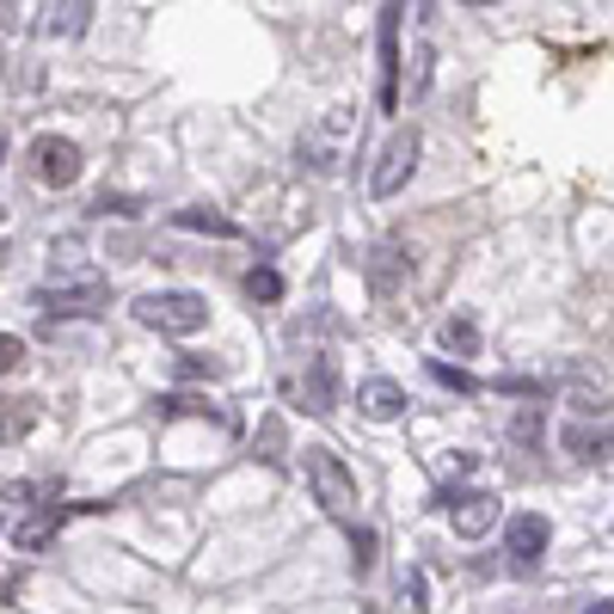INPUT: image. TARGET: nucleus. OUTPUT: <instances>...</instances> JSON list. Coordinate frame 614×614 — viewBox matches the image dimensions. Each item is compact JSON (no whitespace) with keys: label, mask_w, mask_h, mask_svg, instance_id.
I'll return each instance as SVG.
<instances>
[{"label":"nucleus","mask_w":614,"mask_h":614,"mask_svg":"<svg viewBox=\"0 0 614 614\" xmlns=\"http://www.w3.org/2000/svg\"><path fill=\"white\" fill-rule=\"evenodd\" d=\"M135 320L147 326V332H173V338H191L209 326V301H203L197 289H154L135 301Z\"/></svg>","instance_id":"f257e3e1"},{"label":"nucleus","mask_w":614,"mask_h":614,"mask_svg":"<svg viewBox=\"0 0 614 614\" xmlns=\"http://www.w3.org/2000/svg\"><path fill=\"white\" fill-rule=\"evenodd\" d=\"M307 485H314V498H320L332 516H350V510H357V480H350V468L332 449H320V442L307 449Z\"/></svg>","instance_id":"f03ea898"},{"label":"nucleus","mask_w":614,"mask_h":614,"mask_svg":"<svg viewBox=\"0 0 614 614\" xmlns=\"http://www.w3.org/2000/svg\"><path fill=\"white\" fill-rule=\"evenodd\" d=\"M418 147H424V135H418L412 123L388 135V147H381V166H375V178H369L375 197H393V191H400L406 178L418 173Z\"/></svg>","instance_id":"7ed1b4c3"},{"label":"nucleus","mask_w":614,"mask_h":614,"mask_svg":"<svg viewBox=\"0 0 614 614\" xmlns=\"http://www.w3.org/2000/svg\"><path fill=\"white\" fill-rule=\"evenodd\" d=\"M548 541H553V522H548V516H534V510H522V516L504 522V553L522 565V572H529V565H541Z\"/></svg>","instance_id":"20e7f679"},{"label":"nucleus","mask_w":614,"mask_h":614,"mask_svg":"<svg viewBox=\"0 0 614 614\" xmlns=\"http://www.w3.org/2000/svg\"><path fill=\"white\" fill-rule=\"evenodd\" d=\"M31 161H38V178L55 191L81 178V147L68 142V135H38V142H31Z\"/></svg>","instance_id":"39448f33"},{"label":"nucleus","mask_w":614,"mask_h":614,"mask_svg":"<svg viewBox=\"0 0 614 614\" xmlns=\"http://www.w3.org/2000/svg\"><path fill=\"white\" fill-rule=\"evenodd\" d=\"M454 516V534H468V541H480L485 529L498 522V498L492 492H461V498H442Z\"/></svg>","instance_id":"423d86ee"},{"label":"nucleus","mask_w":614,"mask_h":614,"mask_svg":"<svg viewBox=\"0 0 614 614\" xmlns=\"http://www.w3.org/2000/svg\"><path fill=\"white\" fill-rule=\"evenodd\" d=\"M381 105H400V7L381 13Z\"/></svg>","instance_id":"0eeeda50"},{"label":"nucleus","mask_w":614,"mask_h":614,"mask_svg":"<svg viewBox=\"0 0 614 614\" xmlns=\"http://www.w3.org/2000/svg\"><path fill=\"white\" fill-rule=\"evenodd\" d=\"M357 406H362V418H375V424H393V418L406 412V388L388 381V375H375V381L357 388Z\"/></svg>","instance_id":"6e6552de"},{"label":"nucleus","mask_w":614,"mask_h":614,"mask_svg":"<svg viewBox=\"0 0 614 614\" xmlns=\"http://www.w3.org/2000/svg\"><path fill=\"white\" fill-rule=\"evenodd\" d=\"M38 301H43V314H99V301H105V283L86 277V283H68V289H43Z\"/></svg>","instance_id":"1a4fd4ad"},{"label":"nucleus","mask_w":614,"mask_h":614,"mask_svg":"<svg viewBox=\"0 0 614 614\" xmlns=\"http://www.w3.org/2000/svg\"><path fill=\"white\" fill-rule=\"evenodd\" d=\"M560 442H565V454H577V461H608L614 454V430L608 424H565L560 430Z\"/></svg>","instance_id":"9d476101"},{"label":"nucleus","mask_w":614,"mask_h":614,"mask_svg":"<svg viewBox=\"0 0 614 614\" xmlns=\"http://www.w3.org/2000/svg\"><path fill=\"white\" fill-rule=\"evenodd\" d=\"M301 393H307V412H332V357H314L307 362V381H301Z\"/></svg>","instance_id":"9b49d317"},{"label":"nucleus","mask_w":614,"mask_h":614,"mask_svg":"<svg viewBox=\"0 0 614 614\" xmlns=\"http://www.w3.org/2000/svg\"><path fill=\"white\" fill-rule=\"evenodd\" d=\"M55 529H62V504H50L43 516H31V522H19V529H13V548H19V553H38Z\"/></svg>","instance_id":"f8f14e48"},{"label":"nucleus","mask_w":614,"mask_h":614,"mask_svg":"<svg viewBox=\"0 0 614 614\" xmlns=\"http://www.w3.org/2000/svg\"><path fill=\"white\" fill-rule=\"evenodd\" d=\"M442 350H449V357H480V326L468 320V314H454V320H442Z\"/></svg>","instance_id":"ddd939ff"},{"label":"nucleus","mask_w":614,"mask_h":614,"mask_svg":"<svg viewBox=\"0 0 614 614\" xmlns=\"http://www.w3.org/2000/svg\"><path fill=\"white\" fill-rule=\"evenodd\" d=\"M31 424H38V400H0V442L25 437Z\"/></svg>","instance_id":"4468645a"},{"label":"nucleus","mask_w":614,"mask_h":614,"mask_svg":"<svg viewBox=\"0 0 614 614\" xmlns=\"http://www.w3.org/2000/svg\"><path fill=\"white\" fill-rule=\"evenodd\" d=\"M173 222L191 227V234H222V241H234V234H241V227L227 222V215H203V209H178Z\"/></svg>","instance_id":"2eb2a0df"},{"label":"nucleus","mask_w":614,"mask_h":614,"mask_svg":"<svg viewBox=\"0 0 614 614\" xmlns=\"http://www.w3.org/2000/svg\"><path fill=\"white\" fill-rule=\"evenodd\" d=\"M430 381H442V388H454V393H473V388H480L468 369H449V362H430Z\"/></svg>","instance_id":"dca6fc26"},{"label":"nucleus","mask_w":614,"mask_h":614,"mask_svg":"<svg viewBox=\"0 0 614 614\" xmlns=\"http://www.w3.org/2000/svg\"><path fill=\"white\" fill-rule=\"evenodd\" d=\"M350 560H357V572L375 565V529H350Z\"/></svg>","instance_id":"f3484780"},{"label":"nucleus","mask_w":614,"mask_h":614,"mask_svg":"<svg viewBox=\"0 0 614 614\" xmlns=\"http://www.w3.org/2000/svg\"><path fill=\"white\" fill-rule=\"evenodd\" d=\"M246 289H253L258 301H277V295H283V277H277V270H253V277H246Z\"/></svg>","instance_id":"a211bd4d"},{"label":"nucleus","mask_w":614,"mask_h":614,"mask_svg":"<svg viewBox=\"0 0 614 614\" xmlns=\"http://www.w3.org/2000/svg\"><path fill=\"white\" fill-rule=\"evenodd\" d=\"M19 362H25V345H19L13 332H0V375H13Z\"/></svg>","instance_id":"6ab92c4d"},{"label":"nucleus","mask_w":614,"mask_h":614,"mask_svg":"<svg viewBox=\"0 0 614 614\" xmlns=\"http://www.w3.org/2000/svg\"><path fill=\"white\" fill-rule=\"evenodd\" d=\"M178 375H191V381H197V375H215V362H203V357H185V362H178Z\"/></svg>","instance_id":"aec40b11"},{"label":"nucleus","mask_w":614,"mask_h":614,"mask_svg":"<svg viewBox=\"0 0 614 614\" xmlns=\"http://www.w3.org/2000/svg\"><path fill=\"white\" fill-rule=\"evenodd\" d=\"M584 614H614V602H590V608Z\"/></svg>","instance_id":"412c9836"}]
</instances>
